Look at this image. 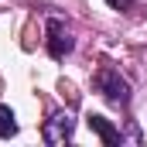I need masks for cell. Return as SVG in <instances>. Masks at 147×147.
<instances>
[{
    "instance_id": "cell-1",
    "label": "cell",
    "mask_w": 147,
    "mask_h": 147,
    "mask_svg": "<svg viewBox=\"0 0 147 147\" xmlns=\"http://www.w3.org/2000/svg\"><path fill=\"white\" fill-rule=\"evenodd\" d=\"M96 92L110 106H116V110H127L130 106V82L120 75V69H113V65H103L96 72Z\"/></svg>"
},
{
    "instance_id": "cell-2",
    "label": "cell",
    "mask_w": 147,
    "mask_h": 147,
    "mask_svg": "<svg viewBox=\"0 0 147 147\" xmlns=\"http://www.w3.org/2000/svg\"><path fill=\"white\" fill-rule=\"evenodd\" d=\"M75 134V120L69 110H55L48 120H45V127H41V137H45V144H65V140H72Z\"/></svg>"
},
{
    "instance_id": "cell-3",
    "label": "cell",
    "mask_w": 147,
    "mask_h": 147,
    "mask_svg": "<svg viewBox=\"0 0 147 147\" xmlns=\"http://www.w3.org/2000/svg\"><path fill=\"white\" fill-rule=\"evenodd\" d=\"M45 28H48V41H45L48 55H51V58H65V55L75 48V38L69 34V28H65L58 17H48V21H45Z\"/></svg>"
},
{
    "instance_id": "cell-4",
    "label": "cell",
    "mask_w": 147,
    "mask_h": 147,
    "mask_svg": "<svg viewBox=\"0 0 147 147\" xmlns=\"http://www.w3.org/2000/svg\"><path fill=\"white\" fill-rule=\"evenodd\" d=\"M86 123H89V130H92L103 144H110V147H116L120 140H123V137H120V130L113 127L106 116H99V113H89V120H86Z\"/></svg>"
},
{
    "instance_id": "cell-5",
    "label": "cell",
    "mask_w": 147,
    "mask_h": 147,
    "mask_svg": "<svg viewBox=\"0 0 147 147\" xmlns=\"http://www.w3.org/2000/svg\"><path fill=\"white\" fill-rule=\"evenodd\" d=\"M14 134H17V116H14L10 106H3V103H0V137L7 140V137H14Z\"/></svg>"
},
{
    "instance_id": "cell-6",
    "label": "cell",
    "mask_w": 147,
    "mask_h": 147,
    "mask_svg": "<svg viewBox=\"0 0 147 147\" xmlns=\"http://www.w3.org/2000/svg\"><path fill=\"white\" fill-rule=\"evenodd\" d=\"M106 3L116 7V10H130V3H134V0H106Z\"/></svg>"
}]
</instances>
